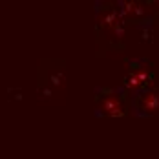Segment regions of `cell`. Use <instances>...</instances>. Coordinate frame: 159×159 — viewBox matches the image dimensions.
I'll return each mask as SVG.
<instances>
[{
    "instance_id": "1",
    "label": "cell",
    "mask_w": 159,
    "mask_h": 159,
    "mask_svg": "<svg viewBox=\"0 0 159 159\" xmlns=\"http://www.w3.org/2000/svg\"><path fill=\"white\" fill-rule=\"evenodd\" d=\"M101 108L106 115L111 117H121L125 111H123V104H121V99L117 93H106L101 101Z\"/></svg>"
},
{
    "instance_id": "2",
    "label": "cell",
    "mask_w": 159,
    "mask_h": 159,
    "mask_svg": "<svg viewBox=\"0 0 159 159\" xmlns=\"http://www.w3.org/2000/svg\"><path fill=\"white\" fill-rule=\"evenodd\" d=\"M146 80H148V71L144 68H137V70H134L128 75L126 86L130 90H139V88H143L144 84H146Z\"/></svg>"
},
{
    "instance_id": "3",
    "label": "cell",
    "mask_w": 159,
    "mask_h": 159,
    "mask_svg": "<svg viewBox=\"0 0 159 159\" xmlns=\"http://www.w3.org/2000/svg\"><path fill=\"white\" fill-rule=\"evenodd\" d=\"M139 106L148 113L159 111V92H148L139 99Z\"/></svg>"
}]
</instances>
